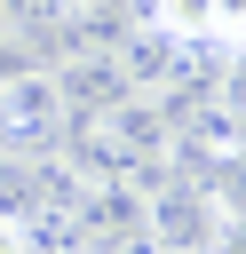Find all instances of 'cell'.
<instances>
[{"label": "cell", "instance_id": "1", "mask_svg": "<svg viewBox=\"0 0 246 254\" xmlns=\"http://www.w3.org/2000/svg\"><path fill=\"white\" fill-rule=\"evenodd\" d=\"M63 151H71L79 175H159V167L175 159V103L127 87V95H111L103 111L71 119Z\"/></svg>", "mask_w": 246, "mask_h": 254}, {"label": "cell", "instance_id": "9", "mask_svg": "<svg viewBox=\"0 0 246 254\" xmlns=\"http://www.w3.org/2000/svg\"><path fill=\"white\" fill-rule=\"evenodd\" d=\"M0 32H8V24H0Z\"/></svg>", "mask_w": 246, "mask_h": 254}, {"label": "cell", "instance_id": "4", "mask_svg": "<svg viewBox=\"0 0 246 254\" xmlns=\"http://www.w3.org/2000/svg\"><path fill=\"white\" fill-rule=\"evenodd\" d=\"M71 135V111L56 95V71L24 64L0 79V159H40V151H63Z\"/></svg>", "mask_w": 246, "mask_h": 254}, {"label": "cell", "instance_id": "6", "mask_svg": "<svg viewBox=\"0 0 246 254\" xmlns=\"http://www.w3.org/2000/svg\"><path fill=\"white\" fill-rule=\"evenodd\" d=\"M206 40L214 48H246V0H206Z\"/></svg>", "mask_w": 246, "mask_h": 254}, {"label": "cell", "instance_id": "3", "mask_svg": "<svg viewBox=\"0 0 246 254\" xmlns=\"http://www.w3.org/2000/svg\"><path fill=\"white\" fill-rule=\"evenodd\" d=\"M143 238H151V254H214L222 206H214L206 175H190L175 159L159 175H143Z\"/></svg>", "mask_w": 246, "mask_h": 254}, {"label": "cell", "instance_id": "8", "mask_svg": "<svg viewBox=\"0 0 246 254\" xmlns=\"http://www.w3.org/2000/svg\"><path fill=\"white\" fill-rule=\"evenodd\" d=\"M0 254H32V238H24V222H16V214H0Z\"/></svg>", "mask_w": 246, "mask_h": 254}, {"label": "cell", "instance_id": "2", "mask_svg": "<svg viewBox=\"0 0 246 254\" xmlns=\"http://www.w3.org/2000/svg\"><path fill=\"white\" fill-rule=\"evenodd\" d=\"M119 71H127V87H135V95H159V103H183V95L222 87L214 40H183V32H167V24L119 32Z\"/></svg>", "mask_w": 246, "mask_h": 254}, {"label": "cell", "instance_id": "7", "mask_svg": "<svg viewBox=\"0 0 246 254\" xmlns=\"http://www.w3.org/2000/svg\"><path fill=\"white\" fill-rule=\"evenodd\" d=\"M0 24H16V32H48V24H63V0H0Z\"/></svg>", "mask_w": 246, "mask_h": 254}, {"label": "cell", "instance_id": "5", "mask_svg": "<svg viewBox=\"0 0 246 254\" xmlns=\"http://www.w3.org/2000/svg\"><path fill=\"white\" fill-rule=\"evenodd\" d=\"M56 95H63V111H71V119L103 111L111 95H127V71H119V48H71V56L56 64Z\"/></svg>", "mask_w": 246, "mask_h": 254}]
</instances>
